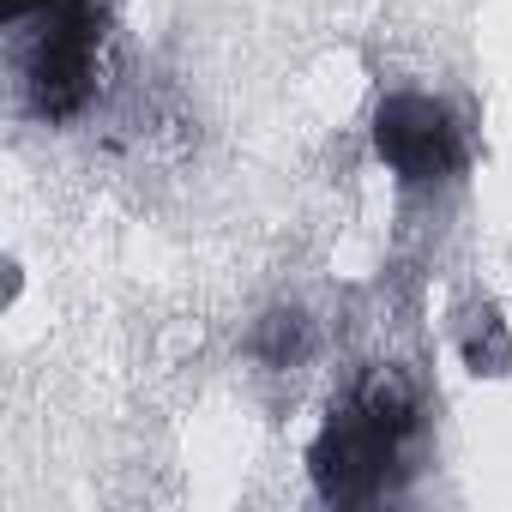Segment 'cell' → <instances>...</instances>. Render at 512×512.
Instances as JSON below:
<instances>
[{
  "label": "cell",
  "mask_w": 512,
  "mask_h": 512,
  "mask_svg": "<svg viewBox=\"0 0 512 512\" xmlns=\"http://www.w3.org/2000/svg\"><path fill=\"white\" fill-rule=\"evenodd\" d=\"M398 446H404V440L380 434L362 410L344 404V410L320 428V440H314V452H308V476H314L320 500H332V506H362V500H374V494L386 488V470H392Z\"/></svg>",
  "instance_id": "obj_3"
},
{
  "label": "cell",
  "mask_w": 512,
  "mask_h": 512,
  "mask_svg": "<svg viewBox=\"0 0 512 512\" xmlns=\"http://www.w3.org/2000/svg\"><path fill=\"white\" fill-rule=\"evenodd\" d=\"M374 151L404 181H446L464 163V127L428 91H392L374 109Z\"/></svg>",
  "instance_id": "obj_2"
},
{
  "label": "cell",
  "mask_w": 512,
  "mask_h": 512,
  "mask_svg": "<svg viewBox=\"0 0 512 512\" xmlns=\"http://www.w3.org/2000/svg\"><path fill=\"white\" fill-rule=\"evenodd\" d=\"M55 0H7V19L19 25V19H31V13H49Z\"/></svg>",
  "instance_id": "obj_7"
},
{
  "label": "cell",
  "mask_w": 512,
  "mask_h": 512,
  "mask_svg": "<svg viewBox=\"0 0 512 512\" xmlns=\"http://www.w3.org/2000/svg\"><path fill=\"white\" fill-rule=\"evenodd\" d=\"M247 350L260 356L266 368H296V362L314 350V320H308L302 308H266L260 320H253Z\"/></svg>",
  "instance_id": "obj_6"
},
{
  "label": "cell",
  "mask_w": 512,
  "mask_h": 512,
  "mask_svg": "<svg viewBox=\"0 0 512 512\" xmlns=\"http://www.w3.org/2000/svg\"><path fill=\"white\" fill-rule=\"evenodd\" d=\"M458 356L476 380H500L512 374V326L494 302H470L458 314Z\"/></svg>",
  "instance_id": "obj_5"
},
{
  "label": "cell",
  "mask_w": 512,
  "mask_h": 512,
  "mask_svg": "<svg viewBox=\"0 0 512 512\" xmlns=\"http://www.w3.org/2000/svg\"><path fill=\"white\" fill-rule=\"evenodd\" d=\"M350 410H362L380 434L410 440L416 422H422V386H416L410 368H398V362H374V368H362V380H356V392H350Z\"/></svg>",
  "instance_id": "obj_4"
},
{
  "label": "cell",
  "mask_w": 512,
  "mask_h": 512,
  "mask_svg": "<svg viewBox=\"0 0 512 512\" xmlns=\"http://www.w3.org/2000/svg\"><path fill=\"white\" fill-rule=\"evenodd\" d=\"M97 49H103V13H97V0H55V7L43 13L37 43H31V61H25L31 115L73 121L91 103Z\"/></svg>",
  "instance_id": "obj_1"
}]
</instances>
